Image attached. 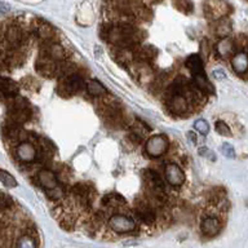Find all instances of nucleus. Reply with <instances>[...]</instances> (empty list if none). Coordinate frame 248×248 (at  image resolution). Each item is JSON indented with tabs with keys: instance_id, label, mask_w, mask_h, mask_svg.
I'll use <instances>...</instances> for the list:
<instances>
[{
	"instance_id": "nucleus-30",
	"label": "nucleus",
	"mask_w": 248,
	"mask_h": 248,
	"mask_svg": "<svg viewBox=\"0 0 248 248\" xmlns=\"http://www.w3.org/2000/svg\"><path fill=\"white\" fill-rule=\"evenodd\" d=\"M212 75L216 80H224V79H226V73L222 69H215L212 71Z\"/></svg>"
},
{
	"instance_id": "nucleus-21",
	"label": "nucleus",
	"mask_w": 248,
	"mask_h": 248,
	"mask_svg": "<svg viewBox=\"0 0 248 248\" xmlns=\"http://www.w3.org/2000/svg\"><path fill=\"white\" fill-rule=\"evenodd\" d=\"M85 89L93 97H102L108 93L104 85L101 84L98 80H94V79H91V80L85 83Z\"/></svg>"
},
{
	"instance_id": "nucleus-14",
	"label": "nucleus",
	"mask_w": 248,
	"mask_h": 248,
	"mask_svg": "<svg viewBox=\"0 0 248 248\" xmlns=\"http://www.w3.org/2000/svg\"><path fill=\"white\" fill-rule=\"evenodd\" d=\"M19 87L8 78H0V94L3 98H15L18 96Z\"/></svg>"
},
{
	"instance_id": "nucleus-3",
	"label": "nucleus",
	"mask_w": 248,
	"mask_h": 248,
	"mask_svg": "<svg viewBox=\"0 0 248 248\" xmlns=\"http://www.w3.org/2000/svg\"><path fill=\"white\" fill-rule=\"evenodd\" d=\"M168 150V140L166 136L155 135L149 137L145 143V151L147 155H150L153 158H159L164 155Z\"/></svg>"
},
{
	"instance_id": "nucleus-20",
	"label": "nucleus",
	"mask_w": 248,
	"mask_h": 248,
	"mask_svg": "<svg viewBox=\"0 0 248 248\" xmlns=\"http://www.w3.org/2000/svg\"><path fill=\"white\" fill-rule=\"evenodd\" d=\"M185 65L191 71L193 75L204 73V65H203V61H202L199 54H191V56H189V57L186 58Z\"/></svg>"
},
{
	"instance_id": "nucleus-4",
	"label": "nucleus",
	"mask_w": 248,
	"mask_h": 248,
	"mask_svg": "<svg viewBox=\"0 0 248 248\" xmlns=\"http://www.w3.org/2000/svg\"><path fill=\"white\" fill-rule=\"evenodd\" d=\"M4 38L12 49H19L26 43L27 35L26 31H23L22 27H19L18 25H11L5 29Z\"/></svg>"
},
{
	"instance_id": "nucleus-17",
	"label": "nucleus",
	"mask_w": 248,
	"mask_h": 248,
	"mask_svg": "<svg viewBox=\"0 0 248 248\" xmlns=\"http://www.w3.org/2000/svg\"><path fill=\"white\" fill-rule=\"evenodd\" d=\"M216 53L222 58H228L235 54V43L228 38L221 39L216 44Z\"/></svg>"
},
{
	"instance_id": "nucleus-2",
	"label": "nucleus",
	"mask_w": 248,
	"mask_h": 248,
	"mask_svg": "<svg viewBox=\"0 0 248 248\" xmlns=\"http://www.w3.org/2000/svg\"><path fill=\"white\" fill-rule=\"evenodd\" d=\"M84 80L79 74H73L70 77H63L60 80L58 84V92L61 96H71L74 93H78L79 91L84 88Z\"/></svg>"
},
{
	"instance_id": "nucleus-25",
	"label": "nucleus",
	"mask_w": 248,
	"mask_h": 248,
	"mask_svg": "<svg viewBox=\"0 0 248 248\" xmlns=\"http://www.w3.org/2000/svg\"><path fill=\"white\" fill-rule=\"evenodd\" d=\"M46 197L52 199V201H60L65 195V190H63L62 185H58L57 187H54L52 190H46Z\"/></svg>"
},
{
	"instance_id": "nucleus-19",
	"label": "nucleus",
	"mask_w": 248,
	"mask_h": 248,
	"mask_svg": "<svg viewBox=\"0 0 248 248\" xmlns=\"http://www.w3.org/2000/svg\"><path fill=\"white\" fill-rule=\"evenodd\" d=\"M35 35L38 36L42 42H52V39L54 36V30L53 27L50 26L49 23L46 22H39L36 26H35Z\"/></svg>"
},
{
	"instance_id": "nucleus-13",
	"label": "nucleus",
	"mask_w": 248,
	"mask_h": 248,
	"mask_svg": "<svg viewBox=\"0 0 248 248\" xmlns=\"http://www.w3.org/2000/svg\"><path fill=\"white\" fill-rule=\"evenodd\" d=\"M201 230L204 236H208V238L216 236L221 230L220 220L213 216L204 217L201 222Z\"/></svg>"
},
{
	"instance_id": "nucleus-10",
	"label": "nucleus",
	"mask_w": 248,
	"mask_h": 248,
	"mask_svg": "<svg viewBox=\"0 0 248 248\" xmlns=\"http://www.w3.org/2000/svg\"><path fill=\"white\" fill-rule=\"evenodd\" d=\"M35 69H36V71H38L40 75H43V77L53 78L57 75L58 66L57 62L52 61V60H49V58L42 54V56L38 58L36 63H35Z\"/></svg>"
},
{
	"instance_id": "nucleus-27",
	"label": "nucleus",
	"mask_w": 248,
	"mask_h": 248,
	"mask_svg": "<svg viewBox=\"0 0 248 248\" xmlns=\"http://www.w3.org/2000/svg\"><path fill=\"white\" fill-rule=\"evenodd\" d=\"M215 128H216V131L218 135L224 136V137H230L232 136V131H230V128L225 122L222 120H217L216 123H215Z\"/></svg>"
},
{
	"instance_id": "nucleus-24",
	"label": "nucleus",
	"mask_w": 248,
	"mask_h": 248,
	"mask_svg": "<svg viewBox=\"0 0 248 248\" xmlns=\"http://www.w3.org/2000/svg\"><path fill=\"white\" fill-rule=\"evenodd\" d=\"M0 182L7 187H16L17 186V181L16 178L12 176L11 173H8L7 170H0Z\"/></svg>"
},
{
	"instance_id": "nucleus-22",
	"label": "nucleus",
	"mask_w": 248,
	"mask_h": 248,
	"mask_svg": "<svg viewBox=\"0 0 248 248\" xmlns=\"http://www.w3.org/2000/svg\"><path fill=\"white\" fill-rule=\"evenodd\" d=\"M16 248H38L36 238L32 235L19 236L16 243Z\"/></svg>"
},
{
	"instance_id": "nucleus-15",
	"label": "nucleus",
	"mask_w": 248,
	"mask_h": 248,
	"mask_svg": "<svg viewBox=\"0 0 248 248\" xmlns=\"http://www.w3.org/2000/svg\"><path fill=\"white\" fill-rule=\"evenodd\" d=\"M31 116H32V110H31L30 106L25 108H11L8 112V119H11L12 122L17 124H21V125L29 122Z\"/></svg>"
},
{
	"instance_id": "nucleus-12",
	"label": "nucleus",
	"mask_w": 248,
	"mask_h": 248,
	"mask_svg": "<svg viewBox=\"0 0 248 248\" xmlns=\"http://www.w3.org/2000/svg\"><path fill=\"white\" fill-rule=\"evenodd\" d=\"M36 177H38L39 185L42 186L44 190H52L60 185L56 173H54L53 170H48V168H44V170H39Z\"/></svg>"
},
{
	"instance_id": "nucleus-28",
	"label": "nucleus",
	"mask_w": 248,
	"mask_h": 248,
	"mask_svg": "<svg viewBox=\"0 0 248 248\" xmlns=\"http://www.w3.org/2000/svg\"><path fill=\"white\" fill-rule=\"evenodd\" d=\"M221 151H222V154L229 159H234L235 158V150H234V147H232V143L225 142L221 147Z\"/></svg>"
},
{
	"instance_id": "nucleus-29",
	"label": "nucleus",
	"mask_w": 248,
	"mask_h": 248,
	"mask_svg": "<svg viewBox=\"0 0 248 248\" xmlns=\"http://www.w3.org/2000/svg\"><path fill=\"white\" fill-rule=\"evenodd\" d=\"M199 155H201V156H203V158H207V159H209V160H212V162H215V160H216L215 153H213L212 150H209L208 147H201V149H199Z\"/></svg>"
},
{
	"instance_id": "nucleus-7",
	"label": "nucleus",
	"mask_w": 248,
	"mask_h": 248,
	"mask_svg": "<svg viewBox=\"0 0 248 248\" xmlns=\"http://www.w3.org/2000/svg\"><path fill=\"white\" fill-rule=\"evenodd\" d=\"M42 54L54 62H62L66 58L65 48L57 42H46L42 46Z\"/></svg>"
},
{
	"instance_id": "nucleus-8",
	"label": "nucleus",
	"mask_w": 248,
	"mask_h": 248,
	"mask_svg": "<svg viewBox=\"0 0 248 248\" xmlns=\"http://www.w3.org/2000/svg\"><path fill=\"white\" fill-rule=\"evenodd\" d=\"M228 4L222 0H207L204 4L205 15L213 19H220L228 15Z\"/></svg>"
},
{
	"instance_id": "nucleus-31",
	"label": "nucleus",
	"mask_w": 248,
	"mask_h": 248,
	"mask_svg": "<svg viewBox=\"0 0 248 248\" xmlns=\"http://www.w3.org/2000/svg\"><path fill=\"white\" fill-rule=\"evenodd\" d=\"M9 11H11V5L4 3V1H0V15H4V13H7Z\"/></svg>"
},
{
	"instance_id": "nucleus-1",
	"label": "nucleus",
	"mask_w": 248,
	"mask_h": 248,
	"mask_svg": "<svg viewBox=\"0 0 248 248\" xmlns=\"http://www.w3.org/2000/svg\"><path fill=\"white\" fill-rule=\"evenodd\" d=\"M108 225L112 232H118V234L132 232H135L136 228H137V224H136V221L132 217L125 216V215H120V213L111 215V216L108 217Z\"/></svg>"
},
{
	"instance_id": "nucleus-5",
	"label": "nucleus",
	"mask_w": 248,
	"mask_h": 248,
	"mask_svg": "<svg viewBox=\"0 0 248 248\" xmlns=\"http://www.w3.org/2000/svg\"><path fill=\"white\" fill-rule=\"evenodd\" d=\"M135 213L136 216L147 226H153L156 222V212L146 201H137L135 205Z\"/></svg>"
},
{
	"instance_id": "nucleus-6",
	"label": "nucleus",
	"mask_w": 248,
	"mask_h": 248,
	"mask_svg": "<svg viewBox=\"0 0 248 248\" xmlns=\"http://www.w3.org/2000/svg\"><path fill=\"white\" fill-rule=\"evenodd\" d=\"M164 177H166V181L170 186H173V187H180L186 181V176L184 173V170L176 163H170L166 167V170H164Z\"/></svg>"
},
{
	"instance_id": "nucleus-9",
	"label": "nucleus",
	"mask_w": 248,
	"mask_h": 248,
	"mask_svg": "<svg viewBox=\"0 0 248 248\" xmlns=\"http://www.w3.org/2000/svg\"><path fill=\"white\" fill-rule=\"evenodd\" d=\"M167 108L174 115H184L189 108V101L185 96L174 94V96L167 97Z\"/></svg>"
},
{
	"instance_id": "nucleus-23",
	"label": "nucleus",
	"mask_w": 248,
	"mask_h": 248,
	"mask_svg": "<svg viewBox=\"0 0 248 248\" xmlns=\"http://www.w3.org/2000/svg\"><path fill=\"white\" fill-rule=\"evenodd\" d=\"M230 31H232V25H230V22H229L228 19H221L220 22L217 23L216 34L218 35L220 38H226Z\"/></svg>"
},
{
	"instance_id": "nucleus-18",
	"label": "nucleus",
	"mask_w": 248,
	"mask_h": 248,
	"mask_svg": "<svg viewBox=\"0 0 248 248\" xmlns=\"http://www.w3.org/2000/svg\"><path fill=\"white\" fill-rule=\"evenodd\" d=\"M232 66L236 74H246L248 71V54L246 52H238L232 56Z\"/></svg>"
},
{
	"instance_id": "nucleus-26",
	"label": "nucleus",
	"mask_w": 248,
	"mask_h": 248,
	"mask_svg": "<svg viewBox=\"0 0 248 248\" xmlns=\"http://www.w3.org/2000/svg\"><path fill=\"white\" fill-rule=\"evenodd\" d=\"M194 129L198 132V133H201L203 136H207L209 132V124L207 120L204 119H198L194 122Z\"/></svg>"
},
{
	"instance_id": "nucleus-32",
	"label": "nucleus",
	"mask_w": 248,
	"mask_h": 248,
	"mask_svg": "<svg viewBox=\"0 0 248 248\" xmlns=\"http://www.w3.org/2000/svg\"><path fill=\"white\" fill-rule=\"evenodd\" d=\"M187 139H189L190 142L194 143V145H197V143H198V137H197V135H195V133H194L193 131L187 132Z\"/></svg>"
},
{
	"instance_id": "nucleus-11",
	"label": "nucleus",
	"mask_w": 248,
	"mask_h": 248,
	"mask_svg": "<svg viewBox=\"0 0 248 248\" xmlns=\"http://www.w3.org/2000/svg\"><path fill=\"white\" fill-rule=\"evenodd\" d=\"M16 155L21 162L30 163L36 160L38 151H36V147L34 146V143L30 142V141H26V142L19 143L18 146L16 147Z\"/></svg>"
},
{
	"instance_id": "nucleus-16",
	"label": "nucleus",
	"mask_w": 248,
	"mask_h": 248,
	"mask_svg": "<svg viewBox=\"0 0 248 248\" xmlns=\"http://www.w3.org/2000/svg\"><path fill=\"white\" fill-rule=\"evenodd\" d=\"M193 84L198 91H201L202 93H205V94H207V93L212 94V93L215 92V88H213L212 83L208 80V78H207L205 73L195 74V75H193Z\"/></svg>"
}]
</instances>
